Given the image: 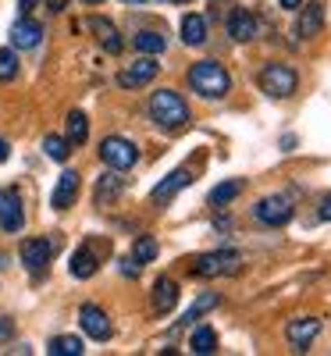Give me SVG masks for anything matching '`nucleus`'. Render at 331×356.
<instances>
[{
  "mask_svg": "<svg viewBox=\"0 0 331 356\" xmlns=\"http://www.w3.org/2000/svg\"><path fill=\"white\" fill-rule=\"evenodd\" d=\"M150 118L154 125H161L164 132H178L189 125V104L175 93V89H157L150 97Z\"/></svg>",
  "mask_w": 331,
  "mask_h": 356,
  "instance_id": "f257e3e1",
  "label": "nucleus"
},
{
  "mask_svg": "<svg viewBox=\"0 0 331 356\" xmlns=\"http://www.w3.org/2000/svg\"><path fill=\"white\" fill-rule=\"evenodd\" d=\"M189 86H193V93H200L203 100H221V97H228V89H232V75L218 61H196L189 68Z\"/></svg>",
  "mask_w": 331,
  "mask_h": 356,
  "instance_id": "f03ea898",
  "label": "nucleus"
},
{
  "mask_svg": "<svg viewBox=\"0 0 331 356\" xmlns=\"http://www.w3.org/2000/svg\"><path fill=\"white\" fill-rule=\"evenodd\" d=\"M296 86H299L296 68H289L282 61H271V65L260 68V89H264L271 100H289L296 93Z\"/></svg>",
  "mask_w": 331,
  "mask_h": 356,
  "instance_id": "7ed1b4c3",
  "label": "nucleus"
},
{
  "mask_svg": "<svg viewBox=\"0 0 331 356\" xmlns=\"http://www.w3.org/2000/svg\"><path fill=\"white\" fill-rule=\"evenodd\" d=\"M100 161L114 171H129L139 164V146L132 139H122V136H107L100 143Z\"/></svg>",
  "mask_w": 331,
  "mask_h": 356,
  "instance_id": "20e7f679",
  "label": "nucleus"
},
{
  "mask_svg": "<svg viewBox=\"0 0 331 356\" xmlns=\"http://www.w3.org/2000/svg\"><path fill=\"white\" fill-rule=\"evenodd\" d=\"M243 267V253L235 250H218V253H203L193 260V275L200 278H218V275H235Z\"/></svg>",
  "mask_w": 331,
  "mask_h": 356,
  "instance_id": "39448f33",
  "label": "nucleus"
},
{
  "mask_svg": "<svg viewBox=\"0 0 331 356\" xmlns=\"http://www.w3.org/2000/svg\"><path fill=\"white\" fill-rule=\"evenodd\" d=\"M253 214L260 225H271V228H282L292 221V203L285 196H264L257 207H253Z\"/></svg>",
  "mask_w": 331,
  "mask_h": 356,
  "instance_id": "423d86ee",
  "label": "nucleus"
},
{
  "mask_svg": "<svg viewBox=\"0 0 331 356\" xmlns=\"http://www.w3.org/2000/svg\"><path fill=\"white\" fill-rule=\"evenodd\" d=\"M0 228L4 232H22L25 228V211L18 189H0Z\"/></svg>",
  "mask_w": 331,
  "mask_h": 356,
  "instance_id": "0eeeda50",
  "label": "nucleus"
},
{
  "mask_svg": "<svg viewBox=\"0 0 331 356\" xmlns=\"http://www.w3.org/2000/svg\"><path fill=\"white\" fill-rule=\"evenodd\" d=\"M157 72H161V65H157L150 54H143L132 68H125L122 75H118V86H122V89H139V86H146V82H154Z\"/></svg>",
  "mask_w": 331,
  "mask_h": 356,
  "instance_id": "6e6552de",
  "label": "nucleus"
},
{
  "mask_svg": "<svg viewBox=\"0 0 331 356\" xmlns=\"http://www.w3.org/2000/svg\"><path fill=\"white\" fill-rule=\"evenodd\" d=\"M79 324H82V332L93 339V342H107L111 339V317L100 307H93V303H86L79 310Z\"/></svg>",
  "mask_w": 331,
  "mask_h": 356,
  "instance_id": "1a4fd4ad",
  "label": "nucleus"
},
{
  "mask_svg": "<svg viewBox=\"0 0 331 356\" xmlns=\"http://www.w3.org/2000/svg\"><path fill=\"white\" fill-rule=\"evenodd\" d=\"M43 43V25L33 22L29 15H22L15 25H11V47L15 50H36Z\"/></svg>",
  "mask_w": 331,
  "mask_h": 356,
  "instance_id": "9d476101",
  "label": "nucleus"
},
{
  "mask_svg": "<svg viewBox=\"0 0 331 356\" xmlns=\"http://www.w3.org/2000/svg\"><path fill=\"white\" fill-rule=\"evenodd\" d=\"M50 257H54V243H50V239H25V243H22V264H25L33 275L43 271V267L50 264Z\"/></svg>",
  "mask_w": 331,
  "mask_h": 356,
  "instance_id": "9b49d317",
  "label": "nucleus"
},
{
  "mask_svg": "<svg viewBox=\"0 0 331 356\" xmlns=\"http://www.w3.org/2000/svg\"><path fill=\"white\" fill-rule=\"evenodd\" d=\"M317 332H321V321L317 317H296V321H289L285 339H289L292 349H307L317 339Z\"/></svg>",
  "mask_w": 331,
  "mask_h": 356,
  "instance_id": "f8f14e48",
  "label": "nucleus"
},
{
  "mask_svg": "<svg viewBox=\"0 0 331 356\" xmlns=\"http://www.w3.org/2000/svg\"><path fill=\"white\" fill-rule=\"evenodd\" d=\"M257 33H260V25H257V18H253L246 8H235V11L228 15V36H232V40L250 43V40H257Z\"/></svg>",
  "mask_w": 331,
  "mask_h": 356,
  "instance_id": "ddd939ff",
  "label": "nucleus"
},
{
  "mask_svg": "<svg viewBox=\"0 0 331 356\" xmlns=\"http://www.w3.org/2000/svg\"><path fill=\"white\" fill-rule=\"evenodd\" d=\"M75 196H79V171H65L61 178H57V186H54L50 207L54 211H68V207L75 203Z\"/></svg>",
  "mask_w": 331,
  "mask_h": 356,
  "instance_id": "4468645a",
  "label": "nucleus"
},
{
  "mask_svg": "<svg viewBox=\"0 0 331 356\" xmlns=\"http://www.w3.org/2000/svg\"><path fill=\"white\" fill-rule=\"evenodd\" d=\"M186 186H193V171H189V168H178V171H171V175L164 178L161 186H154L150 200H154V203H168L178 189H186Z\"/></svg>",
  "mask_w": 331,
  "mask_h": 356,
  "instance_id": "2eb2a0df",
  "label": "nucleus"
},
{
  "mask_svg": "<svg viewBox=\"0 0 331 356\" xmlns=\"http://www.w3.org/2000/svg\"><path fill=\"white\" fill-rule=\"evenodd\" d=\"M321 29H324V4L321 0H310V4L303 8V15H299V22H296V33L303 40H314Z\"/></svg>",
  "mask_w": 331,
  "mask_h": 356,
  "instance_id": "dca6fc26",
  "label": "nucleus"
},
{
  "mask_svg": "<svg viewBox=\"0 0 331 356\" xmlns=\"http://www.w3.org/2000/svg\"><path fill=\"white\" fill-rule=\"evenodd\" d=\"M97 267H100V264H97V253L89 250V246H79V250L72 253L68 271H72V278L82 282V278H93V275H97Z\"/></svg>",
  "mask_w": 331,
  "mask_h": 356,
  "instance_id": "f3484780",
  "label": "nucleus"
},
{
  "mask_svg": "<svg viewBox=\"0 0 331 356\" xmlns=\"http://www.w3.org/2000/svg\"><path fill=\"white\" fill-rule=\"evenodd\" d=\"M89 29L97 33V40H100V47H104L107 54H122V50H125L122 36H118V29H114L107 18H93V22H89Z\"/></svg>",
  "mask_w": 331,
  "mask_h": 356,
  "instance_id": "a211bd4d",
  "label": "nucleus"
},
{
  "mask_svg": "<svg viewBox=\"0 0 331 356\" xmlns=\"http://www.w3.org/2000/svg\"><path fill=\"white\" fill-rule=\"evenodd\" d=\"M175 303H178V285L171 278H157V285H154V307H157V314L175 310Z\"/></svg>",
  "mask_w": 331,
  "mask_h": 356,
  "instance_id": "6ab92c4d",
  "label": "nucleus"
},
{
  "mask_svg": "<svg viewBox=\"0 0 331 356\" xmlns=\"http://www.w3.org/2000/svg\"><path fill=\"white\" fill-rule=\"evenodd\" d=\"M182 43L186 47H203L207 43V22L200 15H186L182 18Z\"/></svg>",
  "mask_w": 331,
  "mask_h": 356,
  "instance_id": "aec40b11",
  "label": "nucleus"
},
{
  "mask_svg": "<svg viewBox=\"0 0 331 356\" xmlns=\"http://www.w3.org/2000/svg\"><path fill=\"white\" fill-rule=\"evenodd\" d=\"M122 189H125V182H122V178H118V171L111 168V175H104L100 182H97V203H100V207L114 203L118 196H122Z\"/></svg>",
  "mask_w": 331,
  "mask_h": 356,
  "instance_id": "412c9836",
  "label": "nucleus"
},
{
  "mask_svg": "<svg viewBox=\"0 0 331 356\" xmlns=\"http://www.w3.org/2000/svg\"><path fill=\"white\" fill-rule=\"evenodd\" d=\"M132 47H136L139 54L157 57V54H164V50H168V40H164V33H154V29H146V33H139V36L132 40Z\"/></svg>",
  "mask_w": 331,
  "mask_h": 356,
  "instance_id": "4be33fe9",
  "label": "nucleus"
},
{
  "mask_svg": "<svg viewBox=\"0 0 331 356\" xmlns=\"http://www.w3.org/2000/svg\"><path fill=\"white\" fill-rule=\"evenodd\" d=\"M47 353H50V356H82L86 346H82L79 335H57V339H50Z\"/></svg>",
  "mask_w": 331,
  "mask_h": 356,
  "instance_id": "5701e85b",
  "label": "nucleus"
},
{
  "mask_svg": "<svg viewBox=\"0 0 331 356\" xmlns=\"http://www.w3.org/2000/svg\"><path fill=\"white\" fill-rule=\"evenodd\" d=\"M189 349L200 353V356L214 353V349H218V332H214V328H207V324H203V328H196L193 339H189Z\"/></svg>",
  "mask_w": 331,
  "mask_h": 356,
  "instance_id": "b1692460",
  "label": "nucleus"
},
{
  "mask_svg": "<svg viewBox=\"0 0 331 356\" xmlns=\"http://www.w3.org/2000/svg\"><path fill=\"white\" fill-rule=\"evenodd\" d=\"M157 253H161V246H157L154 235H139L136 246H132V260H136L139 267H143V264H150V260H157Z\"/></svg>",
  "mask_w": 331,
  "mask_h": 356,
  "instance_id": "393cba45",
  "label": "nucleus"
},
{
  "mask_svg": "<svg viewBox=\"0 0 331 356\" xmlns=\"http://www.w3.org/2000/svg\"><path fill=\"white\" fill-rule=\"evenodd\" d=\"M86 139H89L86 114H82V111H72V114H68V143H72V146H82Z\"/></svg>",
  "mask_w": 331,
  "mask_h": 356,
  "instance_id": "a878e982",
  "label": "nucleus"
},
{
  "mask_svg": "<svg viewBox=\"0 0 331 356\" xmlns=\"http://www.w3.org/2000/svg\"><path fill=\"white\" fill-rule=\"evenodd\" d=\"M239 193H243V182H235V178H232V182H221V186L210 189V203H214V207H228Z\"/></svg>",
  "mask_w": 331,
  "mask_h": 356,
  "instance_id": "bb28decb",
  "label": "nucleus"
},
{
  "mask_svg": "<svg viewBox=\"0 0 331 356\" xmlns=\"http://www.w3.org/2000/svg\"><path fill=\"white\" fill-rule=\"evenodd\" d=\"M43 150H47L50 161L61 164V161H68V154H72V143H68L65 136H47V139H43Z\"/></svg>",
  "mask_w": 331,
  "mask_h": 356,
  "instance_id": "cd10ccee",
  "label": "nucleus"
},
{
  "mask_svg": "<svg viewBox=\"0 0 331 356\" xmlns=\"http://www.w3.org/2000/svg\"><path fill=\"white\" fill-rule=\"evenodd\" d=\"M15 75H18V50L4 47L0 50V82H11Z\"/></svg>",
  "mask_w": 331,
  "mask_h": 356,
  "instance_id": "c85d7f7f",
  "label": "nucleus"
},
{
  "mask_svg": "<svg viewBox=\"0 0 331 356\" xmlns=\"http://www.w3.org/2000/svg\"><path fill=\"white\" fill-rule=\"evenodd\" d=\"M210 307H218V292H207V296H200V300H196V307L182 317V324H189V321H196L203 310H210Z\"/></svg>",
  "mask_w": 331,
  "mask_h": 356,
  "instance_id": "c756f323",
  "label": "nucleus"
},
{
  "mask_svg": "<svg viewBox=\"0 0 331 356\" xmlns=\"http://www.w3.org/2000/svg\"><path fill=\"white\" fill-rule=\"evenodd\" d=\"M122 275H129V278H136V275H139V264H136L132 257H125V260H122Z\"/></svg>",
  "mask_w": 331,
  "mask_h": 356,
  "instance_id": "7c9ffc66",
  "label": "nucleus"
},
{
  "mask_svg": "<svg viewBox=\"0 0 331 356\" xmlns=\"http://www.w3.org/2000/svg\"><path fill=\"white\" fill-rule=\"evenodd\" d=\"M11 332H15V324L4 317V321H0V342H4V339H11Z\"/></svg>",
  "mask_w": 331,
  "mask_h": 356,
  "instance_id": "2f4dec72",
  "label": "nucleus"
},
{
  "mask_svg": "<svg viewBox=\"0 0 331 356\" xmlns=\"http://www.w3.org/2000/svg\"><path fill=\"white\" fill-rule=\"evenodd\" d=\"M68 8V0H47V11H54V15H61Z\"/></svg>",
  "mask_w": 331,
  "mask_h": 356,
  "instance_id": "473e14b6",
  "label": "nucleus"
},
{
  "mask_svg": "<svg viewBox=\"0 0 331 356\" xmlns=\"http://www.w3.org/2000/svg\"><path fill=\"white\" fill-rule=\"evenodd\" d=\"M36 4H40V0H18V11H22V15H33Z\"/></svg>",
  "mask_w": 331,
  "mask_h": 356,
  "instance_id": "72a5a7b5",
  "label": "nucleus"
},
{
  "mask_svg": "<svg viewBox=\"0 0 331 356\" xmlns=\"http://www.w3.org/2000/svg\"><path fill=\"white\" fill-rule=\"evenodd\" d=\"M321 218H324V221H331V196H324V200H321Z\"/></svg>",
  "mask_w": 331,
  "mask_h": 356,
  "instance_id": "f704fd0d",
  "label": "nucleus"
},
{
  "mask_svg": "<svg viewBox=\"0 0 331 356\" xmlns=\"http://www.w3.org/2000/svg\"><path fill=\"white\" fill-rule=\"evenodd\" d=\"M8 157H11V146H8V139H4V136H0V164H4Z\"/></svg>",
  "mask_w": 331,
  "mask_h": 356,
  "instance_id": "c9c22d12",
  "label": "nucleus"
},
{
  "mask_svg": "<svg viewBox=\"0 0 331 356\" xmlns=\"http://www.w3.org/2000/svg\"><path fill=\"white\" fill-rule=\"evenodd\" d=\"M278 4H282V8H285V11H296V8H299V4H303V0H278Z\"/></svg>",
  "mask_w": 331,
  "mask_h": 356,
  "instance_id": "e433bc0d",
  "label": "nucleus"
},
{
  "mask_svg": "<svg viewBox=\"0 0 331 356\" xmlns=\"http://www.w3.org/2000/svg\"><path fill=\"white\" fill-rule=\"evenodd\" d=\"M122 4H143V0H122Z\"/></svg>",
  "mask_w": 331,
  "mask_h": 356,
  "instance_id": "4c0bfd02",
  "label": "nucleus"
},
{
  "mask_svg": "<svg viewBox=\"0 0 331 356\" xmlns=\"http://www.w3.org/2000/svg\"><path fill=\"white\" fill-rule=\"evenodd\" d=\"M86 4H104V0H86Z\"/></svg>",
  "mask_w": 331,
  "mask_h": 356,
  "instance_id": "58836bf2",
  "label": "nucleus"
},
{
  "mask_svg": "<svg viewBox=\"0 0 331 356\" xmlns=\"http://www.w3.org/2000/svg\"><path fill=\"white\" fill-rule=\"evenodd\" d=\"M171 4H189V0H171Z\"/></svg>",
  "mask_w": 331,
  "mask_h": 356,
  "instance_id": "ea45409f",
  "label": "nucleus"
}]
</instances>
